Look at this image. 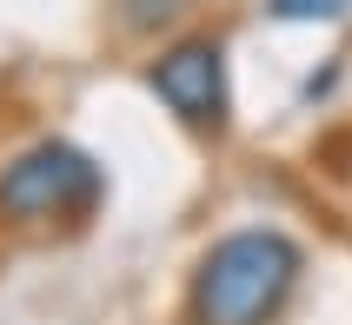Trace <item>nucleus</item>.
<instances>
[{
  "mask_svg": "<svg viewBox=\"0 0 352 325\" xmlns=\"http://www.w3.org/2000/svg\"><path fill=\"white\" fill-rule=\"evenodd\" d=\"M299 279V246L286 232H226L206 259H199V279H193V312L199 325H266L286 292Z\"/></svg>",
  "mask_w": 352,
  "mask_h": 325,
  "instance_id": "obj_1",
  "label": "nucleus"
},
{
  "mask_svg": "<svg viewBox=\"0 0 352 325\" xmlns=\"http://www.w3.org/2000/svg\"><path fill=\"white\" fill-rule=\"evenodd\" d=\"M100 192V166L67 139L27 146L14 166L0 172V212L7 219H54V212H80Z\"/></svg>",
  "mask_w": 352,
  "mask_h": 325,
  "instance_id": "obj_2",
  "label": "nucleus"
},
{
  "mask_svg": "<svg viewBox=\"0 0 352 325\" xmlns=\"http://www.w3.org/2000/svg\"><path fill=\"white\" fill-rule=\"evenodd\" d=\"M153 93L173 107L186 126H219L226 120V60L213 40H186L153 67Z\"/></svg>",
  "mask_w": 352,
  "mask_h": 325,
  "instance_id": "obj_3",
  "label": "nucleus"
},
{
  "mask_svg": "<svg viewBox=\"0 0 352 325\" xmlns=\"http://www.w3.org/2000/svg\"><path fill=\"white\" fill-rule=\"evenodd\" d=\"M352 0H273L279 20H339Z\"/></svg>",
  "mask_w": 352,
  "mask_h": 325,
  "instance_id": "obj_4",
  "label": "nucleus"
},
{
  "mask_svg": "<svg viewBox=\"0 0 352 325\" xmlns=\"http://www.w3.org/2000/svg\"><path fill=\"white\" fill-rule=\"evenodd\" d=\"M120 7H126V27H140V34H146V27H160V20H173L186 0H120Z\"/></svg>",
  "mask_w": 352,
  "mask_h": 325,
  "instance_id": "obj_5",
  "label": "nucleus"
}]
</instances>
